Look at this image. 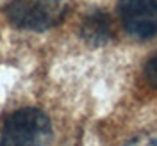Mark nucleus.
I'll return each mask as SVG.
<instances>
[{
	"instance_id": "20e7f679",
	"label": "nucleus",
	"mask_w": 157,
	"mask_h": 146,
	"mask_svg": "<svg viewBox=\"0 0 157 146\" xmlns=\"http://www.w3.org/2000/svg\"><path fill=\"white\" fill-rule=\"evenodd\" d=\"M80 36L91 47L107 45L113 39V20L105 11H93L80 25Z\"/></svg>"
},
{
	"instance_id": "39448f33",
	"label": "nucleus",
	"mask_w": 157,
	"mask_h": 146,
	"mask_svg": "<svg viewBox=\"0 0 157 146\" xmlns=\"http://www.w3.org/2000/svg\"><path fill=\"white\" fill-rule=\"evenodd\" d=\"M143 77H145V82H147L148 86L157 91V50L145 62V66H143Z\"/></svg>"
},
{
	"instance_id": "f257e3e1",
	"label": "nucleus",
	"mask_w": 157,
	"mask_h": 146,
	"mask_svg": "<svg viewBox=\"0 0 157 146\" xmlns=\"http://www.w3.org/2000/svg\"><path fill=\"white\" fill-rule=\"evenodd\" d=\"M52 125L45 112L27 107L14 110L4 121L0 146H48Z\"/></svg>"
},
{
	"instance_id": "7ed1b4c3",
	"label": "nucleus",
	"mask_w": 157,
	"mask_h": 146,
	"mask_svg": "<svg viewBox=\"0 0 157 146\" xmlns=\"http://www.w3.org/2000/svg\"><path fill=\"white\" fill-rule=\"evenodd\" d=\"M118 16L130 38L148 41L157 36V0H118Z\"/></svg>"
},
{
	"instance_id": "f03ea898",
	"label": "nucleus",
	"mask_w": 157,
	"mask_h": 146,
	"mask_svg": "<svg viewBox=\"0 0 157 146\" xmlns=\"http://www.w3.org/2000/svg\"><path fill=\"white\" fill-rule=\"evenodd\" d=\"M64 13V0H9L4 6V14L14 27L36 32L59 25Z\"/></svg>"
},
{
	"instance_id": "423d86ee",
	"label": "nucleus",
	"mask_w": 157,
	"mask_h": 146,
	"mask_svg": "<svg viewBox=\"0 0 157 146\" xmlns=\"http://www.w3.org/2000/svg\"><path fill=\"white\" fill-rule=\"evenodd\" d=\"M125 146H157V139L150 136H139V137H134L132 141H128Z\"/></svg>"
}]
</instances>
